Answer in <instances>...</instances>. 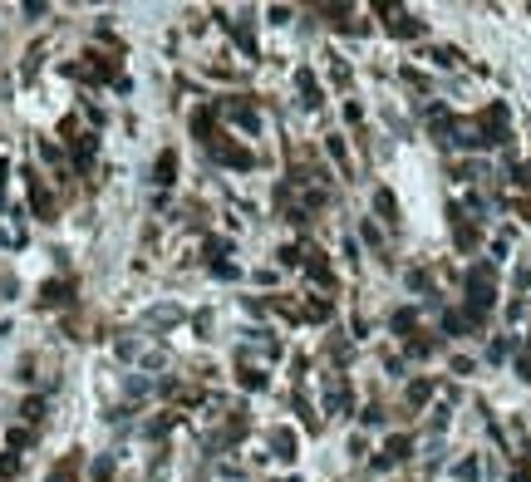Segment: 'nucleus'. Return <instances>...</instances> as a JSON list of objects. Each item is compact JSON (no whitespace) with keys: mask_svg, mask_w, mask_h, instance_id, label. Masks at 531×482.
<instances>
[{"mask_svg":"<svg viewBox=\"0 0 531 482\" xmlns=\"http://www.w3.org/2000/svg\"><path fill=\"white\" fill-rule=\"evenodd\" d=\"M173 173H177V158L163 153V158H157V183H173Z\"/></svg>","mask_w":531,"mask_h":482,"instance_id":"f257e3e1","label":"nucleus"},{"mask_svg":"<svg viewBox=\"0 0 531 482\" xmlns=\"http://www.w3.org/2000/svg\"><path fill=\"white\" fill-rule=\"evenodd\" d=\"M428 394H433V389H428V384H423V379H418V384L409 389V403H413V409H418V403H428Z\"/></svg>","mask_w":531,"mask_h":482,"instance_id":"f03ea898","label":"nucleus"},{"mask_svg":"<svg viewBox=\"0 0 531 482\" xmlns=\"http://www.w3.org/2000/svg\"><path fill=\"white\" fill-rule=\"evenodd\" d=\"M418 30H423V25H413L409 15H399V20H394V35H418Z\"/></svg>","mask_w":531,"mask_h":482,"instance_id":"7ed1b4c3","label":"nucleus"},{"mask_svg":"<svg viewBox=\"0 0 531 482\" xmlns=\"http://www.w3.org/2000/svg\"><path fill=\"white\" fill-rule=\"evenodd\" d=\"M428 128H433V133L448 128V114H443V109H428Z\"/></svg>","mask_w":531,"mask_h":482,"instance_id":"20e7f679","label":"nucleus"}]
</instances>
